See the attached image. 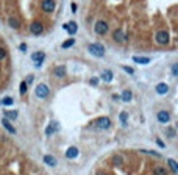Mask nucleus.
I'll return each mask as SVG.
<instances>
[{"mask_svg": "<svg viewBox=\"0 0 178 175\" xmlns=\"http://www.w3.org/2000/svg\"><path fill=\"white\" fill-rule=\"evenodd\" d=\"M53 74L56 75L58 78L64 77V75H66V66H58V67H55V69H53Z\"/></svg>", "mask_w": 178, "mask_h": 175, "instance_id": "2eb2a0df", "label": "nucleus"}, {"mask_svg": "<svg viewBox=\"0 0 178 175\" xmlns=\"http://www.w3.org/2000/svg\"><path fill=\"white\" fill-rule=\"evenodd\" d=\"M2 103H3L5 106H9V105H13V99H11V97H5V99L2 100Z\"/></svg>", "mask_w": 178, "mask_h": 175, "instance_id": "cd10ccee", "label": "nucleus"}, {"mask_svg": "<svg viewBox=\"0 0 178 175\" xmlns=\"http://www.w3.org/2000/svg\"><path fill=\"white\" fill-rule=\"evenodd\" d=\"M169 120H170V114H169L167 111H159V113H158V122L167 124Z\"/></svg>", "mask_w": 178, "mask_h": 175, "instance_id": "9b49d317", "label": "nucleus"}, {"mask_svg": "<svg viewBox=\"0 0 178 175\" xmlns=\"http://www.w3.org/2000/svg\"><path fill=\"white\" fill-rule=\"evenodd\" d=\"M3 114L6 116V119H8V120H9V119H16V117H17V111H5Z\"/></svg>", "mask_w": 178, "mask_h": 175, "instance_id": "a878e982", "label": "nucleus"}, {"mask_svg": "<svg viewBox=\"0 0 178 175\" xmlns=\"http://www.w3.org/2000/svg\"><path fill=\"white\" fill-rule=\"evenodd\" d=\"M55 8H56L55 0H42V2H41V9L44 13H53Z\"/></svg>", "mask_w": 178, "mask_h": 175, "instance_id": "0eeeda50", "label": "nucleus"}, {"mask_svg": "<svg viewBox=\"0 0 178 175\" xmlns=\"http://www.w3.org/2000/svg\"><path fill=\"white\" fill-rule=\"evenodd\" d=\"M49 86L47 85H44V83H41V85H38L36 86V91H35V94H36V97H39V99H45L47 96H49Z\"/></svg>", "mask_w": 178, "mask_h": 175, "instance_id": "423d86ee", "label": "nucleus"}, {"mask_svg": "<svg viewBox=\"0 0 178 175\" xmlns=\"http://www.w3.org/2000/svg\"><path fill=\"white\" fill-rule=\"evenodd\" d=\"M78 149H77V147H69V149H67L66 150V156L67 158H69V159H74V158H77L78 156Z\"/></svg>", "mask_w": 178, "mask_h": 175, "instance_id": "f8f14e48", "label": "nucleus"}, {"mask_svg": "<svg viewBox=\"0 0 178 175\" xmlns=\"http://www.w3.org/2000/svg\"><path fill=\"white\" fill-rule=\"evenodd\" d=\"M63 28H64L67 33H69V35H75L77 30H78V27H77V24H75L74 20H71V22L64 24V25H63Z\"/></svg>", "mask_w": 178, "mask_h": 175, "instance_id": "1a4fd4ad", "label": "nucleus"}, {"mask_svg": "<svg viewBox=\"0 0 178 175\" xmlns=\"http://www.w3.org/2000/svg\"><path fill=\"white\" fill-rule=\"evenodd\" d=\"M58 127H60V125H58V122H52V124L47 127V130H45V134H47V136H50L52 133H55V131H58V130H60Z\"/></svg>", "mask_w": 178, "mask_h": 175, "instance_id": "4468645a", "label": "nucleus"}, {"mask_svg": "<svg viewBox=\"0 0 178 175\" xmlns=\"http://www.w3.org/2000/svg\"><path fill=\"white\" fill-rule=\"evenodd\" d=\"M172 75H173V77L178 75V64H173V66H172Z\"/></svg>", "mask_w": 178, "mask_h": 175, "instance_id": "7c9ffc66", "label": "nucleus"}, {"mask_svg": "<svg viewBox=\"0 0 178 175\" xmlns=\"http://www.w3.org/2000/svg\"><path fill=\"white\" fill-rule=\"evenodd\" d=\"M144 153H148V155H153V156H156V158H161V155L159 153H156V152H152V150H142Z\"/></svg>", "mask_w": 178, "mask_h": 175, "instance_id": "2f4dec72", "label": "nucleus"}, {"mask_svg": "<svg viewBox=\"0 0 178 175\" xmlns=\"http://www.w3.org/2000/svg\"><path fill=\"white\" fill-rule=\"evenodd\" d=\"M33 78H35L33 75H28V78H27V80H25V83H27V85H30V83L33 82Z\"/></svg>", "mask_w": 178, "mask_h": 175, "instance_id": "c9c22d12", "label": "nucleus"}, {"mask_svg": "<svg viewBox=\"0 0 178 175\" xmlns=\"http://www.w3.org/2000/svg\"><path fill=\"white\" fill-rule=\"evenodd\" d=\"M99 175H102V173H99ZM103 175H105V173H103Z\"/></svg>", "mask_w": 178, "mask_h": 175, "instance_id": "ea45409f", "label": "nucleus"}, {"mask_svg": "<svg viewBox=\"0 0 178 175\" xmlns=\"http://www.w3.org/2000/svg\"><path fill=\"white\" fill-rule=\"evenodd\" d=\"M72 13H77V5L72 3Z\"/></svg>", "mask_w": 178, "mask_h": 175, "instance_id": "4c0bfd02", "label": "nucleus"}, {"mask_svg": "<svg viewBox=\"0 0 178 175\" xmlns=\"http://www.w3.org/2000/svg\"><path fill=\"white\" fill-rule=\"evenodd\" d=\"M30 31H31L35 36L42 35V33H44V25L41 24L39 20H33V22L30 24Z\"/></svg>", "mask_w": 178, "mask_h": 175, "instance_id": "39448f33", "label": "nucleus"}, {"mask_svg": "<svg viewBox=\"0 0 178 175\" xmlns=\"http://www.w3.org/2000/svg\"><path fill=\"white\" fill-rule=\"evenodd\" d=\"M91 85H92V86H97V85H99V78H95V77L91 78Z\"/></svg>", "mask_w": 178, "mask_h": 175, "instance_id": "f704fd0d", "label": "nucleus"}, {"mask_svg": "<svg viewBox=\"0 0 178 175\" xmlns=\"http://www.w3.org/2000/svg\"><path fill=\"white\" fill-rule=\"evenodd\" d=\"M167 163H169V166H170V169H172V172H178V164H176V161H173V159H169L167 161Z\"/></svg>", "mask_w": 178, "mask_h": 175, "instance_id": "393cba45", "label": "nucleus"}, {"mask_svg": "<svg viewBox=\"0 0 178 175\" xmlns=\"http://www.w3.org/2000/svg\"><path fill=\"white\" fill-rule=\"evenodd\" d=\"M153 173H155V175H167L169 172H167V169H166V167H162V166H156V167L153 169Z\"/></svg>", "mask_w": 178, "mask_h": 175, "instance_id": "6ab92c4d", "label": "nucleus"}, {"mask_svg": "<svg viewBox=\"0 0 178 175\" xmlns=\"http://www.w3.org/2000/svg\"><path fill=\"white\" fill-rule=\"evenodd\" d=\"M155 39H156V42H158V44H161V46L169 44V39H170L169 31H166V30H159V31L155 35Z\"/></svg>", "mask_w": 178, "mask_h": 175, "instance_id": "f03ea898", "label": "nucleus"}, {"mask_svg": "<svg viewBox=\"0 0 178 175\" xmlns=\"http://www.w3.org/2000/svg\"><path fill=\"white\" fill-rule=\"evenodd\" d=\"M113 39H114L116 42H125L127 41V35L122 31V30H116L113 33Z\"/></svg>", "mask_w": 178, "mask_h": 175, "instance_id": "9d476101", "label": "nucleus"}, {"mask_svg": "<svg viewBox=\"0 0 178 175\" xmlns=\"http://www.w3.org/2000/svg\"><path fill=\"white\" fill-rule=\"evenodd\" d=\"M95 125L102 130H106V128L111 127V120H109V117H100V119L95 120Z\"/></svg>", "mask_w": 178, "mask_h": 175, "instance_id": "6e6552de", "label": "nucleus"}, {"mask_svg": "<svg viewBox=\"0 0 178 175\" xmlns=\"http://www.w3.org/2000/svg\"><path fill=\"white\" fill-rule=\"evenodd\" d=\"M167 136H169V138H173V136H175V130H173V127H169V128H167Z\"/></svg>", "mask_w": 178, "mask_h": 175, "instance_id": "c85d7f7f", "label": "nucleus"}, {"mask_svg": "<svg viewBox=\"0 0 178 175\" xmlns=\"http://www.w3.org/2000/svg\"><path fill=\"white\" fill-rule=\"evenodd\" d=\"M44 60H45V53L44 52H35L31 55V61H33L35 67H41L42 63H44Z\"/></svg>", "mask_w": 178, "mask_h": 175, "instance_id": "20e7f679", "label": "nucleus"}, {"mask_svg": "<svg viewBox=\"0 0 178 175\" xmlns=\"http://www.w3.org/2000/svg\"><path fill=\"white\" fill-rule=\"evenodd\" d=\"M88 50L91 52V55L97 57V58H100V57H103V55H105V47H103L102 44H99V42L91 44V46L88 47Z\"/></svg>", "mask_w": 178, "mask_h": 175, "instance_id": "f257e3e1", "label": "nucleus"}, {"mask_svg": "<svg viewBox=\"0 0 178 175\" xmlns=\"http://www.w3.org/2000/svg\"><path fill=\"white\" fill-rule=\"evenodd\" d=\"M102 80H103L105 83H109L113 80V72L111 71H103L102 72Z\"/></svg>", "mask_w": 178, "mask_h": 175, "instance_id": "f3484780", "label": "nucleus"}, {"mask_svg": "<svg viewBox=\"0 0 178 175\" xmlns=\"http://www.w3.org/2000/svg\"><path fill=\"white\" fill-rule=\"evenodd\" d=\"M20 50L25 52V50H27V46H25V44H20Z\"/></svg>", "mask_w": 178, "mask_h": 175, "instance_id": "58836bf2", "label": "nucleus"}, {"mask_svg": "<svg viewBox=\"0 0 178 175\" xmlns=\"http://www.w3.org/2000/svg\"><path fill=\"white\" fill-rule=\"evenodd\" d=\"M133 61L138 63V64H148L152 60H150L148 57H133Z\"/></svg>", "mask_w": 178, "mask_h": 175, "instance_id": "dca6fc26", "label": "nucleus"}, {"mask_svg": "<svg viewBox=\"0 0 178 175\" xmlns=\"http://www.w3.org/2000/svg\"><path fill=\"white\" fill-rule=\"evenodd\" d=\"M5 57H6V50L3 47H0V60H3Z\"/></svg>", "mask_w": 178, "mask_h": 175, "instance_id": "72a5a7b5", "label": "nucleus"}, {"mask_svg": "<svg viewBox=\"0 0 178 175\" xmlns=\"http://www.w3.org/2000/svg\"><path fill=\"white\" fill-rule=\"evenodd\" d=\"M131 97H133V94H131V91H124V92H122V100H124V102H130L131 100Z\"/></svg>", "mask_w": 178, "mask_h": 175, "instance_id": "4be33fe9", "label": "nucleus"}, {"mask_svg": "<svg viewBox=\"0 0 178 175\" xmlns=\"http://www.w3.org/2000/svg\"><path fill=\"white\" fill-rule=\"evenodd\" d=\"M2 124H3V127H5V128H6L9 133H16V128L9 124V120H8L6 117H3V119H2Z\"/></svg>", "mask_w": 178, "mask_h": 175, "instance_id": "a211bd4d", "label": "nucleus"}, {"mask_svg": "<svg viewBox=\"0 0 178 175\" xmlns=\"http://www.w3.org/2000/svg\"><path fill=\"white\" fill-rule=\"evenodd\" d=\"M124 71H125L127 74H130V75L134 74V69H133V67H128V66H124Z\"/></svg>", "mask_w": 178, "mask_h": 175, "instance_id": "473e14b6", "label": "nucleus"}, {"mask_svg": "<svg viewBox=\"0 0 178 175\" xmlns=\"http://www.w3.org/2000/svg\"><path fill=\"white\" fill-rule=\"evenodd\" d=\"M44 163L53 167V166H56V159H55L53 156H50V155H45V156H44Z\"/></svg>", "mask_w": 178, "mask_h": 175, "instance_id": "412c9836", "label": "nucleus"}, {"mask_svg": "<svg viewBox=\"0 0 178 175\" xmlns=\"http://www.w3.org/2000/svg\"><path fill=\"white\" fill-rule=\"evenodd\" d=\"M119 117H120V122H122V125H127V120H128V114H127L125 111H122Z\"/></svg>", "mask_w": 178, "mask_h": 175, "instance_id": "bb28decb", "label": "nucleus"}, {"mask_svg": "<svg viewBox=\"0 0 178 175\" xmlns=\"http://www.w3.org/2000/svg\"><path fill=\"white\" fill-rule=\"evenodd\" d=\"M19 89H20V94H25V92H27V83H25V82H22Z\"/></svg>", "mask_w": 178, "mask_h": 175, "instance_id": "c756f323", "label": "nucleus"}, {"mask_svg": "<svg viewBox=\"0 0 178 175\" xmlns=\"http://www.w3.org/2000/svg\"><path fill=\"white\" fill-rule=\"evenodd\" d=\"M155 89H156L158 94H161V96H164V94H167V92H169V86H167L166 83H158Z\"/></svg>", "mask_w": 178, "mask_h": 175, "instance_id": "ddd939ff", "label": "nucleus"}, {"mask_svg": "<svg viewBox=\"0 0 178 175\" xmlns=\"http://www.w3.org/2000/svg\"><path fill=\"white\" fill-rule=\"evenodd\" d=\"M113 163H114V166H122V164H124V159H122L120 155H116L113 158Z\"/></svg>", "mask_w": 178, "mask_h": 175, "instance_id": "b1692460", "label": "nucleus"}, {"mask_svg": "<svg viewBox=\"0 0 178 175\" xmlns=\"http://www.w3.org/2000/svg\"><path fill=\"white\" fill-rule=\"evenodd\" d=\"M74 44H75V39H74V38H71V39H67V41H64V42H63V49H71Z\"/></svg>", "mask_w": 178, "mask_h": 175, "instance_id": "5701e85b", "label": "nucleus"}, {"mask_svg": "<svg viewBox=\"0 0 178 175\" xmlns=\"http://www.w3.org/2000/svg\"><path fill=\"white\" fill-rule=\"evenodd\" d=\"M8 24H9L11 28H19V27H20V22H19V19H17V17H9Z\"/></svg>", "mask_w": 178, "mask_h": 175, "instance_id": "aec40b11", "label": "nucleus"}, {"mask_svg": "<svg viewBox=\"0 0 178 175\" xmlns=\"http://www.w3.org/2000/svg\"><path fill=\"white\" fill-rule=\"evenodd\" d=\"M156 144H158L159 147H166V144H164V142H162L161 139H156Z\"/></svg>", "mask_w": 178, "mask_h": 175, "instance_id": "e433bc0d", "label": "nucleus"}, {"mask_svg": "<svg viewBox=\"0 0 178 175\" xmlns=\"http://www.w3.org/2000/svg\"><path fill=\"white\" fill-rule=\"evenodd\" d=\"M108 22L106 20H97L95 22V27H94V30L97 35H106L108 33Z\"/></svg>", "mask_w": 178, "mask_h": 175, "instance_id": "7ed1b4c3", "label": "nucleus"}]
</instances>
